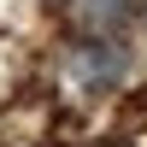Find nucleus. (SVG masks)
Wrapping results in <instances>:
<instances>
[{
    "instance_id": "1",
    "label": "nucleus",
    "mask_w": 147,
    "mask_h": 147,
    "mask_svg": "<svg viewBox=\"0 0 147 147\" xmlns=\"http://www.w3.org/2000/svg\"><path fill=\"white\" fill-rule=\"evenodd\" d=\"M71 71H77L88 88H112V82L129 77V47L124 41H82L71 53Z\"/></svg>"
},
{
    "instance_id": "2",
    "label": "nucleus",
    "mask_w": 147,
    "mask_h": 147,
    "mask_svg": "<svg viewBox=\"0 0 147 147\" xmlns=\"http://www.w3.org/2000/svg\"><path fill=\"white\" fill-rule=\"evenodd\" d=\"M65 18L82 30V41H112L136 18V0H65Z\"/></svg>"
}]
</instances>
